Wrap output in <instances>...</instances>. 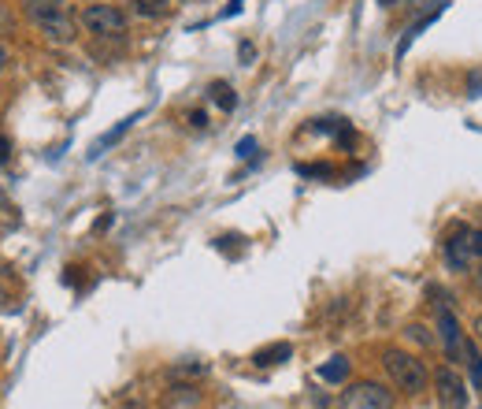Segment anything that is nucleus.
Wrapping results in <instances>:
<instances>
[{
	"label": "nucleus",
	"mask_w": 482,
	"mask_h": 409,
	"mask_svg": "<svg viewBox=\"0 0 482 409\" xmlns=\"http://www.w3.org/2000/svg\"><path fill=\"white\" fill-rule=\"evenodd\" d=\"M8 156H12V141L0 134V164H8Z\"/></svg>",
	"instance_id": "obj_17"
},
{
	"label": "nucleus",
	"mask_w": 482,
	"mask_h": 409,
	"mask_svg": "<svg viewBox=\"0 0 482 409\" xmlns=\"http://www.w3.org/2000/svg\"><path fill=\"white\" fill-rule=\"evenodd\" d=\"M208 373V365H178V368H171V376L178 380V376H204Z\"/></svg>",
	"instance_id": "obj_14"
},
{
	"label": "nucleus",
	"mask_w": 482,
	"mask_h": 409,
	"mask_svg": "<svg viewBox=\"0 0 482 409\" xmlns=\"http://www.w3.org/2000/svg\"><path fill=\"white\" fill-rule=\"evenodd\" d=\"M460 361H464L468 376H471V383H475V391L482 395V346L475 342V335L464 339V354H460Z\"/></svg>",
	"instance_id": "obj_8"
},
{
	"label": "nucleus",
	"mask_w": 482,
	"mask_h": 409,
	"mask_svg": "<svg viewBox=\"0 0 482 409\" xmlns=\"http://www.w3.org/2000/svg\"><path fill=\"white\" fill-rule=\"evenodd\" d=\"M349 373H352V361H349L345 354H334L330 361L320 365V380H323V383H345Z\"/></svg>",
	"instance_id": "obj_10"
},
{
	"label": "nucleus",
	"mask_w": 482,
	"mask_h": 409,
	"mask_svg": "<svg viewBox=\"0 0 482 409\" xmlns=\"http://www.w3.org/2000/svg\"><path fill=\"white\" fill-rule=\"evenodd\" d=\"M383 368H386L390 383L397 387V391H405V395H423L427 383H431L427 365L419 361L415 354H408V350H397V346L383 350Z\"/></svg>",
	"instance_id": "obj_2"
},
{
	"label": "nucleus",
	"mask_w": 482,
	"mask_h": 409,
	"mask_svg": "<svg viewBox=\"0 0 482 409\" xmlns=\"http://www.w3.org/2000/svg\"><path fill=\"white\" fill-rule=\"evenodd\" d=\"M208 97H212L223 112H234L238 108V97H234V90H230L226 82H212V86H208Z\"/></svg>",
	"instance_id": "obj_13"
},
{
	"label": "nucleus",
	"mask_w": 482,
	"mask_h": 409,
	"mask_svg": "<svg viewBox=\"0 0 482 409\" xmlns=\"http://www.w3.org/2000/svg\"><path fill=\"white\" fill-rule=\"evenodd\" d=\"M438 339H442L446 357H449V361H460V354H464V327H460L456 313L449 309L446 301L438 305Z\"/></svg>",
	"instance_id": "obj_6"
},
{
	"label": "nucleus",
	"mask_w": 482,
	"mask_h": 409,
	"mask_svg": "<svg viewBox=\"0 0 482 409\" xmlns=\"http://www.w3.org/2000/svg\"><path fill=\"white\" fill-rule=\"evenodd\" d=\"M253 149H257V138H241V141H238V156H241V160L253 156Z\"/></svg>",
	"instance_id": "obj_16"
},
{
	"label": "nucleus",
	"mask_w": 482,
	"mask_h": 409,
	"mask_svg": "<svg viewBox=\"0 0 482 409\" xmlns=\"http://www.w3.org/2000/svg\"><path fill=\"white\" fill-rule=\"evenodd\" d=\"M8 209V197H4V190H0V213H4Z\"/></svg>",
	"instance_id": "obj_22"
},
{
	"label": "nucleus",
	"mask_w": 482,
	"mask_h": 409,
	"mask_svg": "<svg viewBox=\"0 0 482 409\" xmlns=\"http://www.w3.org/2000/svg\"><path fill=\"white\" fill-rule=\"evenodd\" d=\"M127 4L138 19H171V12H175L171 0H127Z\"/></svg>",
	"instance_id": "obj_9"
},
{
	"label": "nucleus",
	"mask_w": 482,
	"mask_h": 409,
	"mask_svg": "<svg viewBox=\"0 0 482 409\" xmlns=\"http://www.w3.org/2000/svg\"><path fill=\"white\" fill-rule=\"evenodd\" d=\"M434 395L442 409H468V380L449 365L434 368Z\"/></svg>",
	"instance_id": "obj_5"
},
{
	"label": "nucleus",
	"mask_w": 482,
	"mask_h": 409,
	"mask_svg": "<svg viewBox=\"0 0 482 409\" xmlns=\"http://www.w3.org/2000/svg\"><path fill=\"white\" fill-rule=\"evenodd\" d=\"M342 409H393V391L375 380H360L342 391Z\"/></svg>",
	"instance_id": "obj_3"
},
{
	"label": "nucleus",
	"mask_w": 482,
	"mask_h": 409,
	"mask_svg": "<svg viewBox=\"0 0 482 409\" xmlns=\"http://www.w3.org/2000/svg\"><path fill=\"white\" fill-rule=\"evenodd\" d=\"M471 250L475 257H482V231H471Z\"/></svg>",
	"instance_id": "obj_19"
},
{
	"label": "nucleus",
	"mask_w": 482,
	"mask_h": 409,
	"mask_svg": "<svg viewBox=\"0 0 482 409\" xmlns=\"http://www.w3.org/2000/svg\"><path fill=\"white\" fill-rule=\"evenodd\" d=\"M8 301V291H4V283H0V305H4Z\"/></svg>",
	"instance_id": "obj_23"
},
{
	"label": "nucleus",
	"mask_w": 482,
	"mask_h": 409,
	"mask_svg": "<svg viewBox=\"0 0 482 409\" xmlns=\"http://www.w3.org/2000/svg\"><path fill=\"white\" fill-rule=\"evenodd\" d=\"M8 64H12V56H8V49H4V45H0V71H4Z\"/></svg>",
	"instance_id": "obj_21"
},
{
	"label": "nucleus",
	"mask_w": 482,
	"mask_h": 409,
	"mask_svg": "<svg viewBox=\"0 0 482 409\" xmlns=\"http://www.w3.org/2000/svg\"><path fill=\"white\" fill-rule=\"evenodd\" d=\"M190 123H194L197 131H204V127H208V116H204V112H194V116H190Z\"/></svg>",
	"instance_id": "obj_18"
},
{
	"label": "nucleus",
	"mask_w": 482,
	"mask_h": 409,
	"mask_svg": "<svg viewBox=\"0 0 482 409\" xmlns=\"http://www.w3.org/2000/svg\"><path fill=\"white\" fill-rule=\"evenodd\" d=\"M471 257H475V250H471V228H460V231L446 242V261H449L453 272H468Z\"/></svg>",
	"instance_id": "obj_7"
},
{
	"label": "nucleus",
	"mask_w": 482,
	"mask_h": 409,
	"mask_svg": "<svg viewBox=\"0 0 482 409\" xmlns=\"http://www.w3.org/2000/svg\"><path fill=\"white\" fill-rule=\"evenodd\" d=\"M379 4H386V8H390V4H393V0H379Z\"/></svg>",
	"instance_id": "obj_24"
},
{
	"label": "nucleus",
	"mask_w": 482,
	"mask_h": 409,
	"mask_svg": "<svg viewBox=\"0 0 482 409\" xmlns=\"http://www.w3.org/2000/svg\"><path fill=\"white\" fill-rule=\"evenodd\" d=\"M408 339H415V342H423V346H431V342H434V339L427 335V327H419V324H412V327H408Z\"/></svg>",
	"instance_id": "obj_15"
},
{
	"label": "nucleus",
	"mask_w": 482,
	"mask_h": 409,
	"mask_svg": "<svg viewBox=\"0 0 482 409\" xmlns=\"http://www.w3.org/2000/svg\"><path fill=\"white\" fill-rule=\"evenodd\" d=\"M471 335H475V342L482 346V317H475V324H471Z\"/></svg>",
	"instance_id": "obj_20"
},
{
	"label": "nucleus",
	"mask_w": 482,
	"mask_h": 409,
	"mask_svg": "<svg viewBox=\"0 0 482 409\" xmlns=\"http://www.w3.org/2000/svg\"><path fill=\"white\" fill-rule=\"evenodd\" d=\"M289 357H293V346L289 342H271V346H264V350L253 354V365L257 368H271V365H282Z\"/></svg>",
	"instance_id": "obj_11"
},
{
	"label": "nucleus",
	"mask_w": 482,
	"mask_h": 409,
	"mask_svg": "<svg viewBox=\"0 0 482 409\" xmlns=\"http://www.w3.org/2000/svg\"><path fill=\"white\" fill-rule=\"evenodd\" d=\"M82 27L97 37H119L127 30V12L115 8V4H90L82 12Z\"/></svg>",
	"instance_id": "obj_4"
},
{
	"label": "nucleus",
	"mask_w": 482,
	"mask_h": 409,
	"mask_svg": "<svg viewBox=\"0 0 482 409\" xmlns=\"http://www.w3.org/2000/svg\"><path fill=\"white\" fill-rule=\"evenodd\" d=\"M23 8L30 15V23L41 30V37L52 45H71L78 37V23L67 8V0H23Z\"/></svg>",
	"instance_id": "obj_1"
},
{
	"label": "nucleus",
	"mask_w": 482,
	"mask_h": 409,
	"mask_svg": "<svg viewBox=\"0 0 482 409\" xmlns=\"http://www.w3.org/2000/svg\"><path fill=\"white\" fill-rule=\"evenodd\" d=\"M134 123H138V116H127V119H122V123H115V127L108 131V134H104V138H97L93 141V149H90V156H100L104 149H108V146H115V141L122 138V134H127L130 127H134Z\"/></svg>",
	"instance_id": "obj_12"
},
{
	"label": "nucleus",
	"mask_w": 482,
	"mask_h": 409,
	"mask_svg": "<svg viewBox=\"0 0 482 409\" xmlns=\"http://www.w3.org/2000/svg\"><path fill=\"white\" fill-rule=\"evenodd\" d=\"M478 286H482V269H478Z\"/></svg>",
	"instance_id": "obj_25"
}]
</instances>
